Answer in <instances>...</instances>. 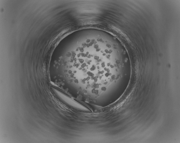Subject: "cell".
<instances>
[{
  "label": "cell",
  "instance_id": "obj_1",
  "mask_svg": "<svg viewBox=\"0 0 180 143\" xmlns=\"http://www.w3.org/2000/svg\"><path fill=\"white\" fill-rule=\"evenodd\" d=\"M113 49L111 42L87 39L66 54L64 76L99 96L112 83L130 74V70L114 57Z\"/></svg>",
  "mask_w": 180,
  "mask_h": 143
}]
</instances>
